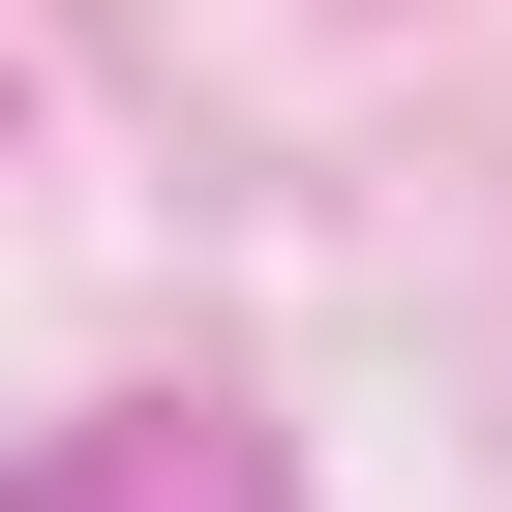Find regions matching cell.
<instances>
[{
  "mask_svg": "<svg viewBox=\"0 0 512 512\" xmlns=\"http://www.w3.org/2000/svg\"><path fill=\"white\" fill-rule=\"evenodd\" d=\"M31 512H272V482H241L211 422H121V452H91V482H31Z\"/></svg>",
  "mask_w": 512,
  "mask_h": 512,
  "instance_id": "1",
  "label": "cell"
}]
</instances>
